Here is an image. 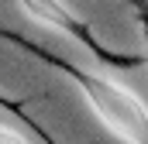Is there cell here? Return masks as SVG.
<instances>
[{
  "instance_id": "6da1fadb",
  "label": "cell",
  "mask_w": 148,
  "mask_h": 144,
  "mask_svg": "<svg viewBox=\"0 0 148 144\" xmlns=\"http://www.w3.org/2000/svg\"><path fill=\"white\" fill-rule=\"evenodd\" d=\"M79 82L86 89L90 107L97 110V117L117 137H124L127 144H148V113L134 93H127L124 86L100 79V75H79Z\"/></svg>"
},
{
  "instance_id": "7a4b0ae2",
  "label": "cell",
  "mask_w": 148,
  "mask_h": 144,
  "mask_svg": "<svg viewBox=\"0 0 148 144\" xmlns=\"http://www.w3.org/2000/svg\"><path fill=\"white\" fill-rule=\"evenodd\" d=\"M21 3L28 7V14H31L35 21L55 28V31H73V21H69V14L62 10L59 0H21Z\"/></svg>"
},
{
  "instance_id": "3957f363",
  "label": "cell",
  "mask_w": 148,
  "mask_h": 144,
  "mask_svg": "<svg viewBox=\"0 0 148 144\" xmlns=\"http://www.w3.org/2000/svg\"><path fill=\"white\" fill-rule=\"evenodd\" d=\"M0 144H24V141H21V137H17L10 127H3V134H0Z\"/></svg>"
}]
</instances>
